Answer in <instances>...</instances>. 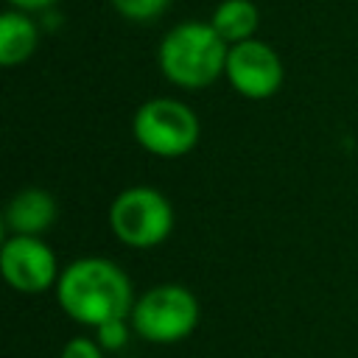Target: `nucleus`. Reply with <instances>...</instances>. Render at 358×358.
Listing matches in <instances>:
<instances>
[{
	"label": "nucleus",
	"instance_id": "f257e3e1",
	"mask_svg": "<svg viewBox=\"0 0 358 358\" xmlns=\"http://www.w3.org/2000/svg\"><path fill=\"white\" fill-rule=\"evenodd\" d=\"M56 302L67 319L95 330L109 319H131L137 299L129 274L115 260L78 257L62 268Z\"/></svg>",
	"mask_w": 358,
	"mask_h": 358
},
{
	"label": "nucleus",
	"instance_id": "f03ea898",
	"mask_svg": "<svg viewBox=\"0 0 358 358\" xmlns=\"http://www.w3.org/2000/svg\"><path fill=\"white\" fill-rule=\"evenodd\" d=\"M229 45L210 22L185 20L165 31L157 48L159 73L179 90H204L227 70Z\"/></svg>",
	"mask_w": 358,
	"mask_h": 358
},
{
	"label": "nucleus",
	"instance_id": "7ed1b4c3",
	"mask_svg": "<svg viewBox=\"0 0 358 358\" xmlns=\"http://www.w3.org/2000/svg\"><path fill=\"white\" fill-rule=\"evenodd\" d=\"M134 143L159 159H179L199 145L201 120L179 98H148L131 117Z\"/></svg>",
	"mask_w": 358,
	"mask_h": 358
},
{
	"label": "nucleus",
	"instance_id": "20e7f679",
	"mask_svg": "<svg viewBox=\"0 0 358 358\" xmlns=\"http://www.w3.org/2000/svg\"><path fill=\"white\" fill-rule=\"evenodd\" d=\"M201 319L199 299L179 282H162L143 291L131 310L134 333L148 344H179Z\"/></svg>",
	"mask_w": 358,
	"mask_h": 358
},
{
	"label": "nucleus",
	"instance_id": "39448f33",
	"mask_svg": "<svg viewBox=\"0 0 358 358\" xmlns=\"http://www.w3.org/2000/svg\"><path fill=\"white\" fill-rule=\"evenodd\" d=\"M109 229L123 246L154 249L173 232V207L157 187L131 185L112 199Z\"/></svg>",
	"mask_w": 358,
	"mask_h": 358
},
{
	"label": "nucleus",
	"instance_id": "423d86ee",
	"mask_svg": "<svg viewBox=\"0 0 358 358\" xmlns=\"http://www.w3.org/2000/svg\"><path fill=\"white\" fill-rule=\"evenodd\" d=\"M224 78L246 101H268L280 92L285 81V67L280 53L263 39H246L229 45Z\"/></svg>",
	"mask_w": 358,
	"mask_h": 358
},
{
	"label": "nucleus",
	"instance_id": "0eeeda50",
	"mask_svg": "<svg viewBox=\"0 0 358 358\" xmlns=\"http://www.w3.org/2000/svg\"><path fill=\"white\" fill-rule=\"evenodd\" d=\"M0 271L6 282L28 296H36L59 282V260L36 235H6L0 246Z\"/></svg>",
	"mask_w": 358,
	"mask_h": 358
},
{
	"label": "nucleus",
	"instance_id": "6e6552de",
	"mask_svg": "<svg viewBox=\"0 0 358 358\" xmlns=\"http://www.w3.org/2000/svg\"><path fill=\"white\" fill-rule=\"evenodd\" d=\"M56 215H59V207L48 190L22 187L8 199L6 210H3V227H6V235L42 238L56 224Z\"/></svg>",
	"mask_w": 358,
	"mask_h": 358
},
{
	"label": "nucleus",
	"instance_id": "1a4fd4ad",
	"mask_svg": "<svg viewBox=\"0 0 358 358\" xmlns=\"http://www.w3.org/2000/svg\"><path fill=\"white\" fill-rule=\"evenodd\" d=\"M39 48V28L28 11L8 8L0 17V64H25Z\"/></svg>",
	"mask_w": 358,
	"mask_h": 358
},
{
	"label": "nucleus",
	"instance_id": "9d476101",
	"mask_svg": "<svg viewBox=\"0 0 358 358\" xmlns=\"http://www.w3.org/2000/svg\"><path fill=\"white\" fill-rule=\"evenodd\" d=\"M207 22L215 28V34L227 45H238V42L255 39L260 25V11L255 0H221L213 8V17Z\"/></svg>",
	"mask_w": 358,
	"mask_h": 358
},
{
	"label": "nucleus",
	"instance_id": "9b49d317",
	"mask_svg": "<svg viewBox=\"0 0 358 358\" xmlns=\"http://www.w3.org/2000/svg\"><path fill=\"white\" fill-rule=\"evenodd\" d=\"M109 6L129 22H137V25H145V22H154L159 20L171 0H109Z\"/></svg>",
	"mask_w": 358,
	"mask_h": 358
},
{
	"label": "nucleus",
	"instance_id": "f8f14e48",
	"mask_svg": "<svg viewBox=\"0 0 358 358\" xmlns=\"http://www.w3.org/2000/svg\"><path fill=\"white\" fill-rule=\"evenodd\" d=\"M131 330H134V327H131V319H109V322H103V324L95 327V341H98L103 350L117 352V350H123V347L129 344Z\"/></svg>",
	"mask_w": 358,
	"mask_h": 358
},
{
	"label": "nucleus",
	"instance_id": "ddd939ff",
	"mask_svg": "<svg viewBox=\"0 0 358 358\" xmlns=\"http://www.w3.org/2000/svg\"><path fill=\"white\" fill-rule=\"evenodd\" d=\"M59 358H103V347L90 336H76L62 347Z\"/></svg>",
	"mask_w": 358,
	"mask_h": 358
},
{
	"label": "nucleus",
	"instance_id": "4468645a",
	"mask_svg": "<svg viewBox=\"0 0 358 358\" xmlns=\"http://www.w3.org/2000/svg\"><path fill=\"white\" fill-rule=\"evenodd\" d=\"M11 8H20V11H28V14H34V11H48V8H53L59 0H6Z\"/></svg>",
	"mask_w": 358,
	"mask_h": 358
}]
</instances>
